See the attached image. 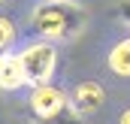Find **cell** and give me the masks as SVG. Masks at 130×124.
Wrapping results in <instances>:
<instances>
[{"instance_id":"obj_1","label":"cell","mask_w":130,"mask_h":124,"mask_svg":"<svg viewBox=\"0 0 130 124\" xmlns=\"http://www.w3.org/2000/svg\"><path fill=\"white\" fill-rule=\"evenodd\" d=\"M88 15L82 6H76L73 0H45L33 9L30 15V30L42 39H73L79 36L82 27H85Z\"/></svg>"},{"instance_id":"obj_2","label":"cell","mask_w":130,"mask_h":124,"mask_svg":"<svg viewBox=\"0 0 130 124\" xmlns=\"http://www.w3.org/2000/svg\"><path fill=\"white\" fill-rule=\"evenodd\" d=\"M18 61H21V70H24V82L27 85H42L58 70V45L48 42V39L30 42L18 52Z\"/></svg>"},{"instance_id":"obj_3","label":"cell","mask_w":130,"mask_h":124,"mask_svg":"<svg viewBox=\"0 0 130 124\" xmlns=\"http://www.w3.org/2000/svg\"><path fill=\"white\" fill-rule=\"evenodd\" d=\"M67 103H70V109L76 115H94L106 103V91H103L100 82H79L67 94Z\"/></svg>"},{"instance_id":"obj_4","label":"cell","mask_w":130,"mask_h":124,"mask_svg":"<svg viewBox=\"0 0 130 124\" xmlns=\"http://www.w3.org/2000/svg\"><path fill=\"white\" fill-rule=\"evenodd\" d=\"M67 106V94L61 88H55L52 82H42V85H33V94H30V109L33 115L42 121V118H52L55 112H61Z\"/></svg>"},{"instance_id":"obj_5","label":"cell","mask_w":130,"mask_h":124,"mask_svg":"<svg viewBox=\"0 0 130 124\" xmlns=\"http://www.w3.org/2000/svg\"><path fill=\"white\" fill-rule=\"evenodd\" d=\"M24 70H21V61L18 55H9L3 52L0 55V91H18L24 88Z\"/></svg>"},{"instance_id":"obj_6","label":"cell","mask_w":130,"mask_h":124,"mask_svg":"<svg viewBox=\"0 0 130 124\" xmlns=\"http://www.w3.org/2000/svg\"><path fill=\"white\" fill-rule=\"evenodd\" d=\"M109 70L115 76H130V36L118 39L109 52Z\"/></svg>"},{"instance_id":"obj_7","label":"cell","mask_w":130,"mask_h":124,"mask_svg":"<svg viewBox=\"0 0 130 124\" xmlns=\"http://www.w3.org/2000/svg\"><path fill=\"white\" fill-rule=\"evenodd\" d=\"M15 39H18L15 21H12V18H6V15H0V55H3V52H9Z\"/></svg>"},{"instance_id":"obj_8","label":"cell","mask_w":130,"mask_h":124,"mask_svg":"<svg viewBox=\"0 0 130 124\" xmlns=\"http://www.w3.org/2000/svg\"><path fill=\"white\" fill-rule=\"evenodd\" d=\"M39 124H82V115H76V112L70 109V103H67L61 112H55L52 118H42Z\"/></svg>"},{"instance_id":"obj_9","label":"cell","mask_w":130,"mask_h":124,"mask_svg":"<svg viewBox=\"0 0 130 124\" xmlns=\"http://www.w3.org/2000/svg\"><path fill=\"white\" fill-rule=\"evenodd\" d=\"M118 9H121V18L130 24V0H121V6H118Z\"/></svg>"},{"instance_id":"obj_10","label":"cell","mask_w":130,"mask_h":124,"mask_svg":"<svg viewBox=\"0 0 130 124\" xmlns=\"http://www.w3.org/2000/svg\"><path fill=\"white\" fill-rule=\"evenodd\" d=\"M118 124H130V109H124V112H121V118H118Z\"/></svg>"}]
</instances>
